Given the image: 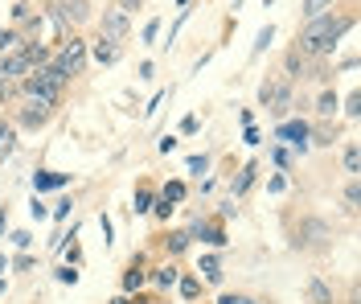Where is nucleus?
I'll return each mask as SVG.
<instances>
[{
    "label": "nucleus",
    "instance_id": "79ce46f5",
    "mask_svg": "<svg viewBox=\"0 0 361 304\" xmlns=\"http://www.w3.org/2000/svg\"><path fill=\"white\" fill-rule=\"evenodd\" d=\"M119 8H123V13H132V8H140V0H119Z\"/></svg>",
    "mask_w": 361,
    "mask_h": 304
},
{
    "label": "nucleus",
    "instance_id": "4be33fe9",
    "mask_svg": "<svg viewBox=\"0 0 361 304\" xmlns=\"http://www.w3.org/2000/svg\"><path fill=\"white\" fill-rule=\"evenodd\" d=\"M316 116H337V91H324L316 99Z\"/></svg>",
    "mask_w": 361,
    "mask_h": 304
},
{
    "label": "nucleus",
    "instance_id": "5701e85b",
    "mask_svg": "<svg viewBox=\"0 0 361 304\" xmlns=\"http://www.w3.org/2000/svg\"><path fill=\"white\" fill-rule=\"evenodd\" d=\"M160 202H169V206L185 202V181H169V186H164V193H160Z\"/></svg>",
    "mask_w": 361,
    "mask_h": 304
},
{
    "label": "nucleus",
    "instance_id": "e433bc0d",
    "mask_svg": "<svg viewBox=\"0 0 361 304\" xmlns=\"http://www.w3.org/2000/svg\"><path fill=\"white\" fill-rule=\"evenodd\" d=\"M173 210H177V206H169V202H157V206H152V214H157L160 222H164V218H169Z\"/></svg>",
    "mask_w": 361,
    "mask_h": 304
},
{
    "label": "nucleus",
    "instance_id": "473e14b6",
    "mask_svg": "<svg viewBox=\"0 0 361 304\" xmlns=\"http://www.w3.org/2000/svg\"><path fill=\"white\" fill-rule=\"evenodd\" d=\"M288 78H300V49L288 54Z\"/></svg>",
    "mask_w": 361,
    "mask_h": 304
},
{
    "label": "nucleus",
    "instance_id": "f704fd0d",
    "mask_svg": "<svg viewBox=\"0 0 361 304\" xmlns=\"http://www.w3.org/2000/svg\"><path fill=\"white\" fill-rule=\"evenodd\" d=\"M70 206H74V202H70V197H62V202L54 206V218H58V222H62V218H70Z\"/></svg>",
    "mask_w": 361,
    "mask_h": 304
},
{
    "label": "nucleus",
    "instance_id": "a878e982",
    "mask_svg": "<svg viewBox=\"0 0 361 304\" xmlns=\"http://www.w3.org/2000/svg\"><path fill=\"white\" fill-rule=\"evenodd\" d=\"M180 284V296H185V300H197V292H202V284L193 280V276H185V280H177Z\"/></svg>",
    "mask_w": 361,
    "mask_h": 304
},
{
    "label": "nucleus",
    "instance_id": "c756f323",
    "mask_svg": "<svg viewBox=\"0 0 361 304\" xmlns=\"http://www.w3.org/2000/svg\"><path fill=\"white\" fill-rule=\"evenodd\" d=\"M58 284H78V267H58Z\"/></svg>",
    "mask_w": 361,
    "mask_h": 304
},
{
    "label": "nucleus",
    "instance_id": "a211bd4d",
    "mask_svg": "<svg viewBox=\"0 0 361 304\" xmlns=\"http://www.w3.org/2000/svg\"><path fill=\"white\" fill-rule=\"evenodd\" d=\"M21 46H25L21 29H0V58H4V54H13V49H21Z\"/></svg>",
    "mask_w": 361,
    "mask_h": 304
},
{
    "label": "nucleus",
    "instance_id": "49530a36",
    "mask_svg": "<svg viewBox=\"0 0 361 304\" xmlns=\"http://www.w3.org/2000/svg\"><path fill=\"white\" fill-rule=\"evenodd\" d=\"M0 296H4V276H0Z\"/></svg>",
    "mask_w": 361,
    "mask_h": 304
},
{
    "label": "nucleus",
    "instance_id": "1a4fd4ad",
    "mask_svg": "<svg viewBox=\"0 0 361 304\" xmlns=\"http://www.w3.org/2000/svg\"><path fill=\"white\" fill-rule=\"evenodd\" d=\"M70 177L66 173H33V197H42L49 189H66Z\"/></svg>",
    "mask_w": 361,
    "mask_h": 304
},
{
    "label": "nucleus",
    "instance_id": "ddd939ff",
    "mask_svg": "<svg viewBox=\"0 0 361 304\" xmlns=\"http://www.w3.org/2000/svg\"><path fill=\"white\" fill-rule=\"evenodd\" d=\"M255 177H259V164H255V161L243 164V173H238V181L230 186V193H234V197H243V193H247V189L255 186Z\"/></svg>",
    "mask_w": 361,
    "mask_h": 304
},
{
    "label": "nucleus",
    "instance_id": "b1692460",
    "mask_svg": "<svg viewBox=\"0 0 361 304\" xmlns=\"http://www.w3.org/2000/svg\"><path fill=\"white\" fill-rule=\"evenodd\" d=\"M152 206H157L152 189H140V193H135V206H132V214H152Z\"/></svg>",
    "mask_w": 361,
    "mask_h": 304
},
{
    "label": "nucleus",
    "instance_id": "4c0bfd02",
    "mask_svg": "<svg viewBox=\"0 0 361 304\" xmlns=\"http://www.w3.org/2000/svg\"><path fill=\"white\" fill-rule=\"evenodd\" d=\"M267 189H271V193H283V189H288V177H271Z\"/></svg>",
    "mask_w": 361,
    "mask_h": 304
},
{
    "label": "nucleus",
    "instance_id": "dca6fc26",
    "mask_svg": "<svg viewBox=\"0 0 361 304\" xmlns=\"http://www.w3.org/2000/svg\"><path fill=\"white\" fill-rule=\"evenodd\" d=\"M337 8V0H300V13L312 21V17H320V13H333Z\"/></svg>",
    "mask_w": 361,
    "mask_h": 304
},
{
    "label": "nucleus",
    "instance_id": "412c9836",
    "mask_svg": "<svg viewBox=\"0 0 361 304\" xmlns=\"http://www.w3.org/2000/svg\"><path fill=\"white\" fill-rule=\"evenodd\" d=\"M189 238H193V234H189V231H169V238H164V247H169L173 255H180V251L189 247Z\"/></svg>",
    "mask_w": 361,
    "mask_h": 304
},
{
    "label": "nucleus",
    "instance_id": "7ed1b4c3",
    "mask_svg": "<svg viewBox=\"0 0 361 304\" xmlns=\"http://www.w3.org/2000/svg\"><path fill=\"white\" fill-rule=\"evenodd\" d=\"M45 8H49V17H54V21L62 25V29H78V25H87L90 21V0H49V4H45Z\"/></svg>",
    "mask_w": 361,
    "mask_h": 304
},
{
    "label": "nucleus",
    "instance_id": "a18cd8bd",
    "mask_svg": "<svg viewBox=\"0 0 361 304\" xmlns=\"http://www.w3.org/2000/svg\"><path fill=\"white\" fill-rule=\"evenodd\" d=\"M4 95H8V87H4V83H0V107H4Z\"/></svg>",
    "mask_w": 361,
    "mask_h": 304
},
{
    "label": "nucleus",
    "instance_id": "9d476101",
    "mask_svg": "<svg viewBox=\"0 0 361 304\" xmlns=\"http://www.w3.org/2000/svg\"><path fill=\"white\" fill-rule=\"evenodd\" d=\"M49 116H54L49 107H37V103H29V107H21L17 123H21V128H33V132H37V128H45V123H49Z\"/></svg>",
    "mask_w": 361,
    "mask_h": 304
},
{
    "label": "nucleus",
    "instance_id": "72a5a7b5",
    "mask_svg": "<svg viewBox=\"0 0 361 304\" xmlns=\"http://www.w3.org/2000/svg\"><path fill=\"white\" fill-rule=\"evenodd\" d=\"M157 33H160V21H148V25H144V46H152V42H157Z\"/></svg>",
    "mask_w": 361,
    "mask_h": 304
},
{
    "label": "nucleus",
    "instance_id": "f257e3e1",
    "mask_svg": "<svg viewBox=\"0 0 361 304\" xmlns=\"http://www.w3.org/2000/svg\"><path fill=\"white\" fill-rule=\"evenodd\" d=\"M353 29V17L349 13H320V17H312V21L300 29V54H333L337 49V42Z\"/></svg>",
    "mask_w": 361,
    "mask_h": 304
},
{
    "label": "nucleus",
    "instance_id": "423d86ee",
    "mask_svg": "<svg viewBox=\"0 0 361 304\" xmlns=\"http://www.w3.org/2000/svg\"><path fill=\"white\" fill-rule=\"evenodd\" d=\"M103 37H111V42H123L128 33H132V21H128V13L115 4V8H103V29H99Z\"/></svg>",
    "mask_w": 361,
    "mask_h": 304
},
{
    "label": "nucleus",
    "instance_id": "2eb2a0df",
    "mask_svg": "<svg viewBox=\"0 0 361 304\" xmlns=\"http://www.w3.org/2000/svg\"><path fill=\"white\" fill-rule=\"evenodd\" d=\"M13 152H17V128L0 119V161H4V157H13Z\"/></svg>",
    "mask_w": 361,
    "mask_h": 304
},
{
    "label": "nucleus",
    "instance_id": "58836bf2",
    "mask_svg": "<svg viewBox=\"0 0 361 304\" xmlns=\"http://www.w3.org/2000/svg\"><path fill=\"white\" fill-rule=\"evenodd\" d=\"M271 37H275V29H271V25H267V29L259 33V42H255V49H267V42H271Z\"/></svg>",
    "mask_w": 361,
    "mask_h": 304
},
{
    "label": "nucleus",
    "instance_id": "f03ea898",
    "mask_svg": "<svg viewBox=\"0 0 361 304\" xmlns=\"http://www.w3.org/2000/svg\"><path fill=\"white\" fill-rule=\"evenodd\" d=\"M49 66H54V71H62L66 78H74V74H82V71H87V42L70 33L66 42H62V49L54 54V62H49Z\"/></svg>",
    "mask_w": 361,
    "mask_h": 304
},
{
    "label": "nucleus",
    "instance_id": "9b49d317",
    "mask_svg": "<svg viewBox=\"0 0 361 304\" xmlns=\"http://www.w3.org/2000/svg\"><path fill=\"white\" fill-rule=\"evenodd\" d=\"M144 284H148V272H144V259L135 255L128 263V272H123V292H140Z\"/></svg>",
    "mask_w": 361,
    "mask_h": 304
},
{
    "label": "nucleus",
    "instance_id": "6e6552de",
    "mask_svg": "<svg viewBox=\"0 0 361 304\" xmlns=\"http://www.w3.org/2000/svg\"><path fill=\"white\" fill-rule=\"evenodd\" d=\"M271 116L279 119V123H283V119H288V111H292V83H275V91H271Z\"/></svg>",
    "mask_w": 361,
    "mask_h": 304
},
{
    "label": "nucleus",
    "instance_id": "f3484780",
    "mask_svg": "<svg viewBox=\"0 0 361 304\" xmlns=\"http://www.w3.org/2000/svg\"><path fill=\"white\" fill-rule=\"evenodd\" d=\"M197 272H202L209 284H222V259L218 255H202V267H197Z\"/></svg>",
    "mask_w": 361,
    "mask_h": 304
},
{
    "label": "nucleus",
    "instance_id": "c85d7f7f",
    "mask_svg": "<svg viewBox=\"0 0 361 304\" xmlns=\"http://www.w3.org/2000/svg\"><path fill=\"white\" fill-rule=\"evenodd\" d=\"M8 238H13V247H17V251H25V247L33 243V234H29V231H13Z\"/></svg>",
    "mask_w": 361,
    "mask_h": 304
},
{
    "label": "nucleus",
    "instance_id": "7c9ffc66",
    "mask_svg": "<svg viewBox=\"0 0 361 304\" xmlns=\"http://www.w3.org/2000/svg\"><path fill=\"white\" fill-rule=\"evenodd\" d=\"M205 169H209V157H189V173H197V177H202Z\"/></svg>",
    "mask_w": 361,
    "mask_h": 304
},
{
    "label": "nucleus",
    "instance_id": "4468645a",
    "mask_svg": "<svg viewBox=\"0 0 361 304\" xmlns=\"http://www.w3.org/2000/svg\"><path fill=\"white\" fill-rule=\"evenodd\" d=\"M189 234H202L209 247H226V231L218 226V222H209V226H202V222H197V226H193Z\"/></svg>",
    "mask_w": 361,
    "mask_h": 304
},
{
    "label": "nucleus",
    "instance_id": "20e7f679",
    "mask_svg": "<svg viewBox=\"0 0 361 304\" xmlns=\"http://www.w3.org/2000/svg\"><path fill=\"white\" fill-rule=\"evenodd\" d=\"M308 132H312V128H308L304 119H283V123L275 128V140L292 144L295 152H308V148H312V144H308Z\"/></svg>",
    "mask_w": 361,
    "mask_h": 304
},
{
    "label": "nucleus",
    "instance_id": "f8f14e48",
    "mask_svg": "<svg viewBox=\"0 0 361 304\" xmlns=\"http://www.w3.org/2000/svg\"><path fill=\"white\" fill-rule=\"evenodd\" d=\"M304 292H308V300L312 304H337V296H333V288L320 280V276H308V284H304Z\"/></svg>",
    "mask_w": 361,
    "mask_h": 304
},
{
    "label": "nucleus",
    "instance_id": "c03bdc74",
    "mask_svg": "<svg viewBox=\"0 0 361 304\" xmlns=\"http://www.w3.org/2000/svg\"><path fill=\"white\" fill-rule=\"evenodd\" d=\"M111 304H144V300H140V296H135V300H132V296H115Z\"/></svg>",
    "mask_w": 361,
    "mask_h": 304
},
{
    "label": "nucleus",
    "instance_id": "37998d69",
    "mask_svg": "<svg viewBox=\"0 0 361 304\" xmlns=\"http://www.w3.org/2000/svg\"><path fill=\"white\" fill-rule=\"evenodd\" d=\"M4 226H8V206H0V234H4Z\"/></svg>",
    "mask_w": 361,
    "mask_h": 304
},
{
    "label": "nucleus",
    "instance_id": "aec40b11",
    "mask_svg": "<svg viewBox=\"0 0 361 304\" xmlns=\"http://www.w3.org/2000/svg\"><path fill=\"white\" fill-rule=\"evenodd\" d=\"M341 161H345V173H349V177H357V173H361V157H357V144H345V152H341Z\"/></svg>",
    "mask_w": 361,
    "mask_h": 304
},
{
    "label": "nucleus",
    "instance_id": "cd10ccee",
    "mask_svg": "<svg viewBox=\"0 0 361 304\" xmlns=\"http://www.w3.org/2000/svg\"><path fill=\"white\" fill-rule=\"evenodd\" d=\"M218 304H259L255 296H243V292H226V296H218Z\"/></svg>",
    "mask_w": 361,
    "mask_h": 304
},
{
    "label": "nucleus",
    "instance_id": "0eeeda50",
    "mask_svg": "<svg viewBox=\"0 0 361 304\" xmlns=\"http://www.w3.org/2000/svg\"><path fill=\"white\" fill-rule=\"evenodd\" d=\"M119 54H123V46H119V42L103 37V33L94 37V49H90V58H94L99 66H115V62H119Z\"/></svg>",
    "mask_w": 361,
    "mask_h": 304
},
{
    "label": "nucleus",
    "instance_id": "6ab92c4d",
    "mask_svg": "<svg viewBox=\"0 0 361 304\" xmlns=\"http://www.w3.org/2000/svg\"><path fill=\"white\" fill-rule=\"evenodd\" d=\"M152 280H157V288H173V284L180 280V272L173 267V263H164V267H157V272H152Z\"/></svg>",
    "mask_w": 361,
    "mask_h": 304
},
{
    "label": "nucleus",
    "instance_id": "ea45409f",
    "mask_svg": "<svg viewBox=\"0 0 361 304\" xmlns=\"http://www.w3.org/2000/svg\"><path fill=\"white\" fill-rule=\"evenodd\" d=\"M13 267H17V272H29V267H33V259H29V255H17V259H13Z\"/></svg>",
    "mask_w": 361,
    "mask_h": 304
},
{
    "label": "nucleus",
    "instance_id": "2f4dec72",
    "mask_svg": "<svg viewBox=\"0 0 361 304\" xmlns=\"http://www.w3.org/2000/svg\"><path fill=\"white\" fill-rule=\"evenodd\" d=\"M197 123H202L197 116H185V119H180V136H193V132H197Z\"/></svg>",
    "mask_w": 361,
    "mask_h": 304
},
{
    "label": "nucleus",
    "instance_id": "39448f33",
    "mask_svg": "<svg viewBox=\"0 0 361 304\" xmlns=\"http://www.w3.org/2000/svg\"><path fill=\"white\" fill-rule=\"evenodd\" d=\"M329 238H333V231H329L320 218H304V222H300V234H295V243H300V247H312V251L329 247Z\"/></svg>",
    "mask_w": 361,
    "mask_h": 304
},
{
    "label": "nucleus",
    "instance_id": "de8ad7c7",
    "mask_svg": "<svg viewBox=\"0 0 361 304\" xmlns=\"http://www.w3.org/2000/svg\"><path fill=\"white\" fill-rule=\"evenodd\" d=\"M177 4H189V0H177Z\"/></svg>",
    "mask_w": 361,
    "mask_h": 304
},
{
    "label": "nucleus",
    "instance_id": "a19ab883",
    "mask_svg": "<svg viewBox=\"0 0 361 304\" xmlns=\"http://www.w3.org/2000/svg\"><path fill=\"white\" fill-rule=\"evenodd\" d=\"M99 226H103V238L111 243V218H107V214H99Z\"/></svg>",
    "mask_w": 361,
    "mask_h": 304
},
{
    "label": "nucleus",
    "instance_id": "c9c22d12",
    "mask_svg": "<svg viewBox=\"0 0 361 304\" xmlns=\"http://www.w3.org/2000/svg\"><path fill=\"white\" fill-rule=\"evenodd\" d=\"M29 214H33L37 222H42V218H49V210H45V206H42V197H33V206H29Z\"/></svg>",
    "mask_w": 361,
    "mask_h": 304
},
{
    "label": "nucleus",
    "instance_id": "393cba45",
    "mask_svg": "<svg viewBox=\"0 0 361 304\" xmlns=\"http://www.w3.org/2000/svg\"><path fill=\"white\" fill-rule=\"evenodd\" d=\"M357 202H361V197H357V177H349V186H345V210L353 214V210H357Z\"/></svg>",
    "mask_w": 361,
    "mask_h": 304
},
{
    "label": "nucleus",
    "instance_id": "bb28decb",
    "mask_svg": "<svg viewBox=\"0 0 361 304\" xmlns=\"http://www.w3.org/2000/svg\"><path fill=\"white\" fill-rule=\"evenodd\" d=\"M29 17H33V4H29V0H17V8H13V21L25 25Z\"/></svg>",
    "mask_w": 361,
    "mask_h": 304
}]
</instances>
